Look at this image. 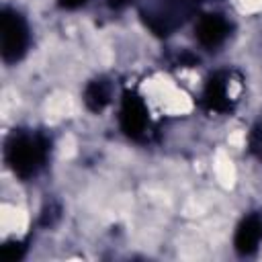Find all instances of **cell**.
Wrapping results in <instances>:
<instances>
[{
    "mask_svg": "<svg viewBox=\"0 0 262 262\" xmlns=\"http://www.w3.org/2000/svg\"><path fill=\"white\" fill-rule=\"evenodd\" d=\"M49 141L41 133H14L6 143V162L20 178H31L45 164Z\"/></svg>",
    "mask_w": 262,
    "mask_h": 262,
    "instance_id": "1",
    "label": "cell"
},
{
    "mask_svg": "<svg viewBox=\"0 0 262 262\" xmlns=\"http://www.w3.org/2000/svg\"><path fill=\"white\" fill-rule=\"evenodd\" d=\"M0 37H2V57L8 63L18 61L29 45V29L23 16L10 8L2 10L0 16Z\"/></svg>",
    "mask_w": 262,
    "mask_h": 262,
    "instance_id": "2",
    "label": "cell"
},
{
    "mask_svg": "<svg viewBox=\"0 0 262 262\" xmlns=\"http://www.w3.org/2000/svg\"><path fill=\"white\" fill-rule=\"evenodd\" d=\"M147 125L149 119L143 100L135 92L127 90L123 94V104H121V129L131 139H143L147 133Z\"/></svg>",
    "mask_w": 262,
    "mask_h": 262,
    "instance_id": "3",
    "label": "cell"
},
{
    "mask_svg": "<svg viewBox=\"0 0 262 262\" xmlns=\"http://www.w3.org/2000/svg\"><path fill=\"white\" fill-rule=\"evenodd\" d=\"M229 76L225 72H217L209 78L205 92H203V106L211 113H227L231 111V98H229Z\"/></svg>",
    "mask_w": 262,
    "mask_h": 262,
    "instance_id": "4",
    "label": "cell"
},
{
    "mask_svg": "<svg viewBox=\"0 0 262 262\" xmlns=\"http://www.w3.org/2000/svg\"><path fill=\"white\" fill-rule=\"evenodd\" d=\"M229 35V25L219 14H205L196 23V39L203 47H219Z\"/></svg>",
    "mask_w": 262,
    "mask_h": 262,
    "instance_id": "5",
    "label": "cell"
},
{
    "mask_svg": "<svg viewBox=\"0 0 262 262\" xmlns=\"http://www.w3.org/2000/svg\"><path fill=\"white\" fill-rule=\"evenodd\" d=\"M260 239H262V217L260 215H248L235 231L233 244H235L237 254H242V256L254 254Z\"/></svg>",
    "mask_w": 262,
    "mask_h": 262,
    "instance_id": "6",
    "label": "cell"
},
{
    "mask_svg": "<svg viewBox=\"0 0 262 262\" xmlns=\"http://www.w3.org/2000/svg\"><path fill=\"white\" fill-rule=\"evenodd\" d=\"M84 102L90 111L98 113L111 102V86L106 80H92L84 90Z\"/></svg>",
    "mask_w": 262,
    "mask_h": 262,
    "instance_id": "7",
    "label": "cell"
},
{
    "mask_svg": "<svg viewBox=\"0 0 262 262\" xmlns=\"http://www.w3.org/2000/svg\"><path fill=\"white\" fill-rule=\"evenodd\" d=\"M23 254H25V246L18 242H10V244L2 246V250H0V256L4 262H16L18 258H23Z\"/></svg>",
    "mask_w": 262,
    "mask_h": 262,
    "instance_id": "8",
    "label": "cell"
},
{
    "mask_svg": "<svg viewBox=\"0 0 262 262\" xmlns=\"http://www.w3.org/2000/svg\"><path fill=\"white\" fill-rule=\"evenodd\" d=\"M248 141H250V151H252L258 160H262V123H258V125L252 129Z\"/></svg>",
    "mask_w": 262,
    "mask_h": 262,
    "instance_id": "9",
    "label": "cell"
},
{
    "mask_svg": "<svg viewBox=\"0 0 262 262\" xmlns=\"http://www.w3.org/2000/svg\"><path fill=\"white\" fill-rule=\"evenodd\" d=\"M57 215H59V209H57V207H49V209L43 211V219H41V223H43V225H51L53 219H55Z\"/></svg>",
    "mask_w": 262,
    "mask_h": 262,
    "instance_id": "10",
    "label": "cell"
},
{
    "mask_svg": "<svg viewBox=\"0 0 262 262\" xmlns=\"http://www.w3.org/2000/svg\"><path fill=\"white\" fill-rule=\"evenodd\" d=\"M82 4H86V0H59L61 8H78Z\"/></svg>",
    "mask_w": 262,
    "mask_h": 262,
    "instance_id": "11",
    "label": "cell"
},
{
    "mask_svg": "<svg viewBox=\"0 0 262 262\" xmlns=\"http://www.w3.org/2000/svg\"><path fill=\"white\" fill-rule=\"evenodd\" d=\"M106 2H108V6H111V8L119 10V8H125V6H127L131 0H106Z\"/></svg>",
    "mask_w": 262,
    "mask_h": 262,
    "instance_id": "12",
    "label": "cell"
}]
</instances>
